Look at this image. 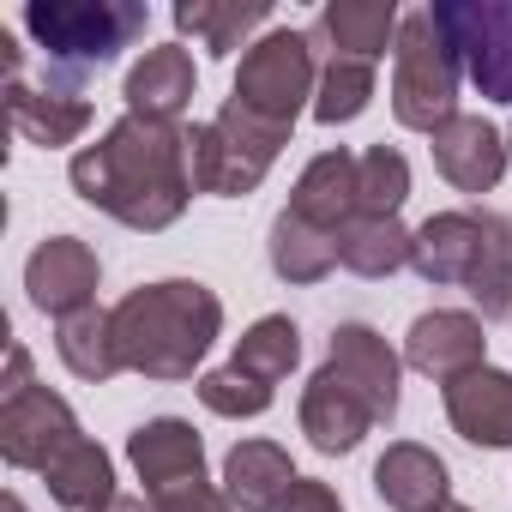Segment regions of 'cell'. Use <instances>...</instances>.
I'll use <instances>...</instances> for the list:
<instances>
[{
  "label": "cell",
  "instance_id": "cell-16",
  "mask_svg": "<svg viewBox=\"0 0 512 512\" xmlns=\"http://www.w3.org/2000/svg\"><path fill=\"white\" fill-rule=\"evenodd\" d=\"M374 422H380L374 404H368L332 362L308 380V392H302V434H308L320 452H356Z\"/></svg>",
  "mask_w": 512,
  "mask_h": 512
},
{
  "label": "cell",
  "instance_id": "cell-8",
  "mask_svg": "<svg viewBox=\"0 0 512 512\" xmlns=\"http://www.w3.org/2000/svg\"><path fill=\"white\" fill-rule=\"evenodd\" d=\"M428 13L452 43L464 79L482 97L512 103V0H440Z\"/></svg>",
  "mask_w": 512,
  "mask_h": 512
},
{
  "label": "cell",
  "instance_id": "cell-15",
  "mask_svg": "<svg viewBox=\"0 0 512 512\" xmlns=\"http://www.w3.org/2000/svg\"><path fill=\"white\" fill-rule=\"evenodd\" d=\"M302 476L278 440H235L223 458V494L241 512H290Z\"/></svg>",
  "mask_w": 512,
  "mask_h": 512
},
{
  "label": "cell",
  "instance_id": "cell-21",
  "mask_svg": "<svg viewBox=\"0 0 512 512\" xmlns=\"http://www.w3.org/2000/svg\"><path fill=\"white\" fill-rule=\"evenodd\" d=\"M374 494L392 512H434V506H446V464H440V452H428L416 440L386 446L380 464H374Z\"/></svg>",
  "mask_w": 512,
  "mask_h": 512
},
{
  "label": "cell",
  "instance_id": "cell-26",
  "mask_svg": "<svg viewBox=\"0 0 512 512\" xmlns=\"http://www.w3.org/2000/svg\"><path fill=\"white\" fill-rule=\"evenodd\" d=\"M55 350H61V362L79 374V380H91V386H103V380H115L127 362H121V344H115V314H103V308H85V314H73V320H61L55 326Z\"/></svg>",
  "mask_w": 512,
  "mask_h": 512
},
{
  "label": "cell",
  "instance_id": "cell-37",
  "mask_svg": "<svg viewBox=\"0 0 512 512\" xmlns=\"http://www.w3.org/2000/svg\"><path fill=\"white\" fill-rule=\"evenodd\" d=\"M434 512H470V506H458V500H446V506H434Z\"/></svg>",
  "mask_w": 512,
  "mask_h": 512
},
{
  "label": "cell",
  "instance_id": "cell-17",
  "mask_svg": "<svg viewBox=\"0 0 512 512\" xmlns=\"http://www.w3.org/2000/svg\"><path fill=\"white\" fill-rule=\"evenodd\" d=\"M398 7L392 0H332V7L314 19V49H326V61H380L386 43H398Z\"/></svg>",
  "mask_w": 512,
  "mask_h": 512
},
{
  "label": "cell",
  "instance_id": "cell-33",
  "mask_svg": "<svg viewBox=\"0 0 512 512\" xmlns=\"http://www.w3.org/2000/svg\"><path fill=\"white\" fill-rule=\"evenodd\" d=\"M290 512H344V506H338V494H332L326 482H314V476H302V488H296V500H290Z\"/></svg>",
  "mask_w": 512,
  "mask_h": 512
},
{
  "label": "cell",
  "instance_id": "cell-27",
  "mask_svg": "<svg viewBox=\"0 0 512 512\" xmlns=\"http://www.w3.org/2000/svg\"><path fill=\"white\" fill-rule=\"evenodd\" d=\"M272 272L284 278V284H320V278H332L338 272V235H326V229H308L302 217H278L272 223Z\"/></svg>",
  "mask_w": 512,
  "mask_h": 512
},
{
  "label": "cell",
  "instance_id": "cell-25",
  "mask_svg": "<svg viewBox=\"0 0 512 512\" xmlns=\"http://www.w3.org/2000/svg\"><path fill=\"white\" fill-rule=\"evenodd\" d=\"M266 19L272 7H260V0H181L175 7V31L199 37L205 55H235Z\"/></svg>",
  "mask_w": 512,
  "mask_h": 512
},
{
  "label": "cell",
  "instance_id": "cell-20",
  "mask_svg": "<svg viewBox=\"0 0 512 512\" xmlns=\"http://www.w3.org/2000/svg\"><path fill=\"white\" fill-rule=\"evenodd\" d=\"M193 55L181 43H163V49H145V61L127 73V115L139 121H181L187 103H193Z\"/></svg>",
  "mask_w": 512,
  "mask_h": 512
},
{
  "label": "cell",
  "instance_id": "cell-13",
  "mask_svg": "<svg viewBox=\"0 0 512 512\" xmlns=\"http://www.w3.org/2000/svg\"><path fill=\"white\" fill-rule=\"evenodd\" d=\"M127 458H133V470H139V482H145L151 500L205 482V446H199L193 422H181V416H157V422L133 428Z\"/></svg>",
  "mask_w": 512,
  "mask_h": 512
},
{
  "label": "cell",
  "instance_id": "cell-9",
  "mask_svg": "<svg viewBox=\"0 0 512 512\" xmlns=\"http://www.w3.org/2000/svg\"><path fill=\"white\" fill-rule=\"evenodd\" d=\"M79 434V416L67 410V398H55L49 386H25L13 398H0V458L13 470H49Z\"/></svg>",
  "mask_w": 512,
  "mask_h": 512
},
{
  "label": "cell",
  "instance_id": "cell-6",
  "mask_svg": "<svg viewBox=\"0 0 512 512\" xmlns=\"http://www.w3.org/2000/svg\"><path fill=\"white\" fill-rule=\"evenodd\" d=\"M458 55L440 37L434 13H404L392 43V115L410 133H440L458 115Z\"/></svg>",
  "mask_w": 512,
  "mask_h": 512
},
{
  "label": "cell",
  "instance_id": "cell-11",
  "mask_svg": "<svg viewBox=\"0 0 512 512\" xmlns=\"http://www.w3.org/2000/svg\"><path fill=\"white\" fill-rule=\"evenodd\" d=\"M404 362H410L416 374L440 380V386H452V380L488 368L482 320L464 314V308H434V314H422V320L410 326V338H404Z\"/></svg>",
  "mask_w": 512,
  "mask_h": 512
},
{
  "label": "cell",
  "instance_id": "cell-19",
  "mask_svg": "<svg viewBox=\"0 0 512 512\" xmlns=\"http://www.w3.org/2000/svg\"><path fill=\"white\" fill-rule=\"evenodd\" d=\"M446 422L470 446H512V374L506 368H476L446 386Z\"/></svg>",
  "mask_w": 512,
  "mask_h": 512
},
{
  "label": "cell",
  "instance_id": "cell-1",
  "mask_svg": "<svg viewBox=\"0 0 512 512\" xmlns=\"http://www.w3.org/2000/svg\"><path fill=\"white\" fill-rule=\"evenodd\" d=\"M73 193L97 211H109L127 229H169L187 211L193 169H187V127L121 115L97 145H85L73 163Z\"/></svg>",
  "mask_w": 512,
  "mask_h": 512
},
{
  "label": "cell",
  "instance_id": "cell-2",
  "mask_svg": "<svg viewBox=\"0 0 512 512\" xmlns=\"http://www.w3.org/2000/svg\"><path fill=\"white\" fill-rule=\"evenodd\" d=\"M109 314H115L121 362L145 380H193V368L205 362V350L223 332V302L193 278L145 284L121 296Z\"/></svg>",
  "mask_w": 512,
  "mask_h": 512
},
{
  "label": "cell",
  "instance_id": "cell-24",
  "mask_svg": "<svg viewBox=\"0 0 512 512\" xmlns=\"http://www.w3.org/2000/svg\"><path fill=\"white\" fill-rule=\"evenodd\" d=\"M43 482H49V494H55L61 512H103L115 500V464H109V452L97 440H73L43 470Z\"/></svg>",
  "mask_w": 512,
  "mask_h": 512
},
{
  "label": "cell",
  "instance_id": "cell-34",
  "mask_svg": "<svg viewBox=\"0 0 512 512\" xmlns=\"http://www.w3.org/2000/svg\"><path fill=\"white\" fill-rule=\"evenodd\" d=\"M25 386H37L31 380V356H25V344H7V386H0V398H13Z\"/></svg>",
  "mask_w": 512,
  "mask_h": 512
},
{
  "label": "cell",
  "instance_id": "cell-30",
  "mask_svg": "<svg viewBox=\"0 0 512 512\" xmlns=\"http://www.w3.org/2000/svg\"><path fill=\"white\" fill-rule=\"evenodd\" d=\"M410 199V163L392 145H368L362 151V211L356 217H398V205Z\"/></svg>",
  "mask_w": 512,
  "mask_h": 512
},
{
  "label": "cell",
  "instance_id": "cell-14",
  "mask_svg": "<svg viewBox=\"0 0 512 512\" xmlns=\"http://www.w3.org/2000/svg\"><path fill=\"white\" fill-rule=\"evenodd\" d=\"M290 217H302L308 229H326V235H338L356 211H362V157L356 151H320L308 169H302V181H296V193H290V205H284Z\"/></svg>",
  "mask_w": 512,
  "mask_h": 512
},
{
  "label": "cell",
  "instance_id": "cell-18",
  "mask_svg": "<svg viewBox=\"0 0 512 512\" xmlns=\"http://www.w3.org/2000/svg\"><path fill=\"white\" fill-rule=\"evenodd\" d=\"M368 404H374V416L380 422H392L398 416V356H392V344L374 332V326H362V320H350V326H338L332 332V356H326Z\"/></svg>",
  "mask_w": 512,
  "mask_h": 512
},
{
  "label": "cell",
  "instance_id": "cell-35",
  "mask_svg": "<svg viewBox=\"0 0 512 512\" xmlns=\"http://www.w3.org/2000/svg\"><path fill=\"white\" fill-rule=\"evenodd\" d=\"M103 512H151V506H145V500H133V494H115Z\"/></svg>",
  "mask_w": 512,
  "mask_h": 512
},
{
  "label": "cell",
  "instance_id": "cell-22",
  "mask_svg": "<svg viewBox=\"0 0 512 512\" xmlns=\"http://www.w3.org/2000/svg\"><path fill=\"white\" fill-rule=\"evenodd\" d=\"M7 115H13L19 139H31L43 151L73 145L91 127V103L79 91H31L25 79H7Z\"/></svg>",
  "mask_w": 512,
  "mask_h": 512
},
{
  "label": "cell",
  "instance_id": "cell-32",
  "mask_svg": "<svg viewBox=\"0 0 512 512\" xmlns=\"http://www.w3.org/2000/svg\"><path fill=\"white\" fill-rule=\"evenodd\" d=\"M151 512H229V494H217L211 482H193V488H175V494H157Z\"/></svg>",
  "mask_w": 512,
  "mask_h": 512
},
{
  "label": "cell",
  "instance_id": "cell-12",
  "mask_svg": "<svg viewBox=\"0 0 512 512\" xmlns=\"http://www.w3.org/2000/svg\"><path fill=\"white\" fill-rule=\"evenodd\" d=\"M434 139V169L458 187V193H488V187H500V175H506V157H512V139L494 127V121H482V115H452L440 133H428Z\"/></svg>",
  "mask_w": 512,
  "mask_h": 512
},
{
  "label": "cell",
  "instance_id": "cell-7",
  "mask_svg": "<svg viewBox=\"0 0 512 512\" xmlns=\"http://www.w3.org/2000/svg\"><path fill=\"white\" fill-rule=\"evenodd\" d=\"M320 91V55L308 31H266L260 43H247L241 73H235V103L253 109L260 121L296 127V115L308 109V97Z\"/></svg>",
  "mask_w": 512,
  "mask_h": 512
},
{
  "label": "cell",
  "instance_id": "cell-36",
  "mask_svg": "<svg viewBox=\"0 0 512 512\" xmlns=\"http://www.w3.org/2000/svg\"><path fill=\"white\" fill-rule=\"evenodd\" d=\"M0 512H25V500H19V494H7V500H0Z\"/></svg>",
  "mask_w": 512,
  "mask_h": 512
},
{
  "label": "cell",
  "instance_id": "cell-10",
  "mask_svg": "<svg viewBox=\"0 0 512 512\" xmlns=\"http://www.w3.org/2000/svg\"><path fill=\"white\" fill-rule=\"evenodd\" d=\"M97 284H103V266H97V253L79 235H49L25 260V290H31L37 314L73 320V314L97 308Z\"/></svg>",
  "mask_w": 512,
  "mask_h": 512
},
{
  "label": "cell",
  "instance_id": "cell-3",
  "mask_svg": "<svg viewBox=\"0 0 512 512\" xmlns=\"http://www.w3.org/2000/svg\"><path fill=\"white\" fill-rule=\"evenodd\" d=\"M410 266L422 284L470 290L482 326L512 314V223L500 211H440L416 229Z\"/></svg>",
  "mask_w": 512,
  "mask_h": 512
},
{
  "label": "cell",
  "instance_id": "cell-5",
  "mask_svg": "<svg viewBox=\"0 0 512 512\" xmlns=\"http://www.w3.org/2000/svg\"><path fill=\"white\" fill-rule=\"evenodd\" d=\"M290 145V127L260 121L253 109H241L235 97L217 109V121L187 127V169H193V193H217V199H241L266 181V169L278 163V151Z\"/></svg>",
  "mask_w": 512,
  "mask_h": 512
},
{
  "label": "cell",
  "instance_id": "cell-4",
  "mask_svg": "<svg viewBox=\"0 0 512 512\" xmlns=\"http://www.w3.org/2000/svg\"><path fill=\"white\" fill-rule=\"evenodd\" d=\"M145 25H151V13L139 0H31L25 7V31L37 37L49 67L73 79V91L85 73H97L121 49H133L145 37Z\"/></svg>",
  "mask_w": 512,
  "mask_h": 512
},
{
  "label": "cell",
  "instance_id": "cell-29",
  "mask_svg": "<svg viewBox=\"0 0 512 512\" xmlns=\"http://www.w3.org/2000/svg\"><path fill=\"white\" fill-rule=\"evenodd\" d=\"M368 97H374V67L368 61H326L320 67V91H314V121H326V127H344V121H356L362 109H368Z\"/></svg>",
  "mask_w": 512,
  "mask_h": 512
},
{
  "label": "cell",
  "instance_id": "cell-23",
  "mask_svg": "<svg viewBox=\"0 0 512 512\" xmlns=\"http://www.w3.org/2000/svg\"><path fill=\"white\" fill-rule=\"evenodd\" d=\"M410 241L416 229H404L398 217H350L338 229V266L356 278H392L410 266Z\"/></svg>",
  "mask_w": 512,
  "mask_h": 512
},
{
  "label": "cell",
  "instance_id": "cell-31",
  "mask_svg": "<svg viewBox=\"0 0 512 512\" xmlns=\"http://www.w3.org/2000/svg\"><path fill=\"white\" fill-rule=\"evenodd\" d=\"M272 398H278V386H260L253 374H241L235 362L199 380V404H205L211 416H235V422H241V416H266Z\"/></svg>",
  "mask_w": 512,
  "mask_h": 512
},
{
  "label": "cell",
  "instance_id": "cell-28",
  "mask_svg": "<svg viewBox=\"0 0 512 512\" xmlns=\"http://www.w3.org/2000/svg\"><path fill=\"white\" fill-rule=\"evenodd\" d=\"M229 362H235L241 374H253L260 386L290 380V368L302 362V332H296V320H290V314H266V320H253Z\"/></svg>",
  "mask_w": 512,
  "mask_h": 512
}]
</instances>
